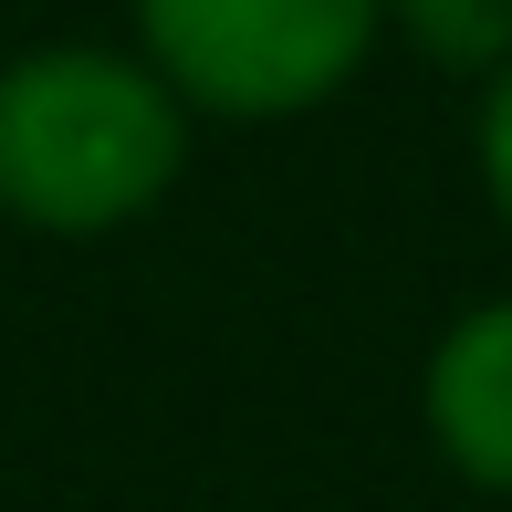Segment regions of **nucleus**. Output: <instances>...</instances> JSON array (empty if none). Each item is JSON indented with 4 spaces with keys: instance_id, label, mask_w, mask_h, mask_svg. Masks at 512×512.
Here are the masks:
<instances>
[{
    "instance_id": "obj_1",
    "label": "nucleus",
    "mask_w": 512,
    "mask_h": 512,
    "mask_svg": "<svg viewBox=\"0 0 512 512\" xmlns=\"http://www.w3.org/2000/svg\"><path fill=\"white\" fill-rule=\"evenodd\" d=\"M189 168V105L136 42H32L0 63V220L42 241L136 230Z\"/></svg>"
},
{
    "instance_id": "obj_2",
    "label": "nucleus",
    "mask_w": 512,
    "mask_h": 512,
    "mask_svg": "<svg viewBox=\"0 0 512 512\" xmlns=\"http://www.w3.org/2000/svg\"><path fill=\"white\" fill-rule=\"evenodd\" d=\"M126 21L189 126H293L335 105L387 42V0H126Z\"/></svg>"
},
{
    "instance_id": "obj_3",
    "label": "nucleus",
    "mask_w": 512,
    "mask_h": 512,
    "mask_svg": "<svg viewBox=\"0 0 512 512\" xmlns=\"http://www.w3.org/2000/svg\"><path fill=\"white\" fill-rule=\"evenodd\" d=\"M418 429L471 492L512 502V293H481L439 324L418 366Z\"/></svg>"
},
{
    "instance_id": "obj_4",
    "label": "nucleus",
    "mask_w": 512,
    "mask_h": 512,
    "mask_svg": "<svg viewBox=\"0 0 512 512\" xmlns=\"http://www.w3.org/2000/svg\"><path fill=\"white\" fill-rule=\"evenodd\" d=\"M387 32L418 63H439V74L492 84L512 63V0H387Z\"/></svg>"
},
{
    "instance_id": "obj_5",
    "label": "nucleus",
    "mask_w": 512,
    "mask_h": 512,
    "mask_svg": "<svg viewBox=\"0 0 512 512\" xmlns=\"http://www.w3.org/2000/svg\"><path fill=\"white\" fill-rule=\"evenodd\" d=\"M471 178H481V199H492V220L512 241V63L481 84V105H471Z\"/></svg>"
}]
</instances>
